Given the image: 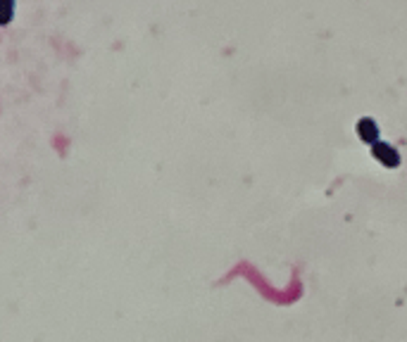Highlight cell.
Instances as JSON below:
<instances>
[{"label": "cell", "instance_id": "obj_1", "mask_svg": "<svg viewBox=\"0 0 407 342\" xmlns=\"http://www.w3.org/2000/svg\"><path fill=\"white\" fill-rule=\"evenodd\" d=\"M371 155H374V160L381 162L384 167H398V164H400L398 150L393 145H389V143H381V140L371 143Z\"/></svg>", "mask_w": 407, "mask_h": 342}, {"label": "cell", "instance_id": "obj_2", "mask_svg": "<svg viewBox=\"0 0 407 342\" xmlns=\"http://www.w3.org/2000/svg\"><path fill=\"white\" fill-rule=\"evenodd\" d=\"M357 133H359V138H362L364 143H376L379 140V126H376V121L374 119H369V117H362L357 121Z\"/></svg>", "mask_w": 407, "mask_h": 342}, {"label": "cell", "instance_id": "obj_3", "mask_svg": "<svg viewBox=\"0 0 407 342\" xmlns=\"http://www.w3.org/2000/svg\"><path fill=\"white\" fill-rule=\"evenodd\" d=\"M15 15V0H0V26L10 24Z\"/></svg>", "mask_w": 407, "mask_h": 342}]
</instances>
